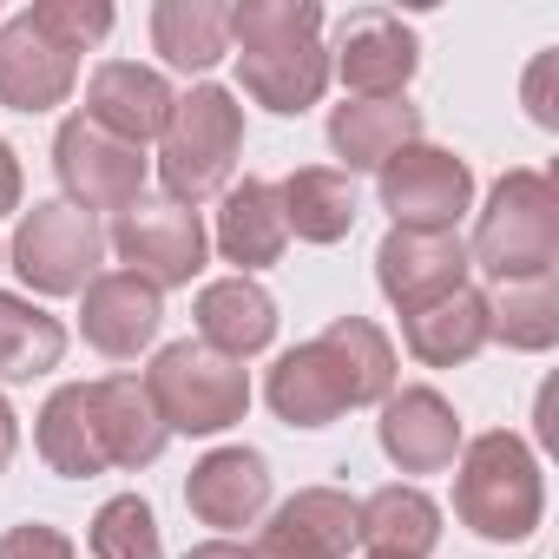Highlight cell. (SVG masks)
Wrapping results in <instances>:
<instances>
[{
	"instance_id": "1",
	"label": "cell",
	"mask_w": 559,
	"mask_h": 559,
	"mask_svg": "<svg viewBox=\"0 0 559 559\" xmlns=\"http://www.w3.org/2000/svg\"><path fill=\"white\" fill-rule=\"evenodd\" d=\"M276 421L290 428H330L343 408H369L395 395V343L369 317H336L323 336L297 343L270 362L263 382Z\"/></svg>"
},
{
	"instance_id": "2",
	"label": "cell",
	"mask_w": 559,
	"mask_h": 559,
	"mask_svg": "<svg viewBox=\"0 0 559 559\" xmlns=\"http://www.w3.org/2000/svg\"><path fill=\"white\" fill-rule=\"evenodd\" d=\"M224 34L237 47V80L270 112H310L330 86L323 53V8L317 0H237L224 14Z\"/></svg>"
},
{
	"instance_id": "3",
	"label": "cell",
	"mask_w": 559,
	"mask_h": 559,
	"mask_svg": "<svg viewBox=\"0 0 559 559\" xmlns=\"http://www.w3.org/2000/svg\"><path fill=\"white\" fill-rule=\"evenodd\" d=\"M454 513L474 539L487 546H520L533 539L539 513H546V480L539 461L520 435L487 428L474 441H461V467H454Z\"/></svg>"
},
{
	"instance_id": "4",
	"label": "cell",
	"mask_w": 559,
	"mask_h": 559,
	"mask_svg": "<svg viewBox=\"0 0 559 559\" xmlns=\"http://www.w3.org/2000/svg\"><path fill=\"white\" fill-rule=\"evenodd\" d=\"M237 152H243V106L224 93V86H191L165 132H158V178H165V198L171 204H204L217 191H230V171H237Z\"/></svg>"
},
{
	"instance_id": "5",
	"label": "cell",
	"mask_w": 559,
	"mask_h": 559,
	"mask_svg": "<svg viewBox=\"0 0 559 559\" xmlns=\"http://www.w3.org/2000/svg\"><path fill=\"white\" fill-rule=\"evenodd\" d=\"M467 263H480L493 284L552 276V263H559V191H552L546 171H507L487 191V211L474 224Z\"/></svg>"
},
{
	"instance_id": "6",
	"label": "cell",
	"mask_w": 559,
	"mask_h": 559,
	"mask_svg": "<svg viewBox=\"0 0 559 559\" xmlns=\"http://www.w3.org/2000/svg\"><path fill=\"white\" fill-rule=\"evenodd\" d=\"M145 395H152L165 435H224L250 408V376H243V362L185 336V343H165L152 356Z\"/></svg>"
},
{
	"instance_id": "7",
	"label": "cell",
	"mask_w": 559,
	"mask_h": 559,
	"mask_svg": "<svg viewBox=\"0 0 559 559\" xmlns=\"http://www.w3.org/2000/svg\"><path fill=\"white\" fill-rule=\"evenodd\" d=\"M99 257H106V230L93 211L67 204V198H47L21 217L14 243H8V263L21 270V284L34 297H80L93 276H99Z\"/></svg>"
},
{
	"instance_id": "8",
	"label": "cell",
	"mask_w": 559,
	"mask_h": 559,
	"mask_svg": "<svg viewBox=\"0 0 559 559\" xmlns=\"http://www.w3.org/2000/svg\"><path fill=\"white\" fill-rule=\"evenodd\" d=\"M106 243L119 250V263L132 276H145L152 290H178L204 270V250H211V230L191 204H171V198H139L112 217Z\"/></svg>"
},
{
	"instance_id": "9",
	"label": "cell",
	"mask_w": 559,
	"mask_h": 559,
	"mask_svg": "<svg viewBox=\"0 0 559 559\" xmlns=\"http://www.w3.org/2000/svg\"><path fill=\"white\" fill-rule=\"evenodd\" d=\"M53 171H60V191H67V204H80V211H126V204H139L145 198V152L139 145H126V139H112V132H99L86 112H73L60 132H53Z\"/></svg>"
},
{
	"instance_id": "10",
	"label": "cell",
	"mask_w": 559,
	"mask_h": 559,
	"mask_svg": "<svg viewBox=\"0 0 559 559\" xmlns=\"http://www.w3.org/2000/svg\"><path fill=\"white\" fill-rule=\"evenodd\" d=\"M376 198L402 230H454L461 211L474 204V171H467V158L415 139L376 171Z\"/></svg>"
},
{
	"instance_id": "11",
	"label": "cell",
	"mask_w": 559,
	"mask_h": 559,
	"mask_svg": "<svg viewBox=\"0 0 559 559\" xmlns=\"http://www.w3.org/2000/svg\"><path fill=\"white\" fill-rule=\"evenodd\" d=\"M421 67V40L408 21H395L389 8H356L343 27H336V53H330V73H343V86L356 99H402L408 80Z\"/></svg>"
},
{
	"instance_id": "12",
	"label": "cell",
	"mask_w": 559,
	"mask_h": 559,
	"mask_svg": "<svg viewBox=\"0 0 559 559\" xmlns=\"http://www.w3.org/2000/svg\"><path fill=\"white\" fill-rule=\"evenodd\" d=\"M467 270L474 263H467L461 230H402V224H389V237L376 243V284L402 317L448 297V290H467Z\"/></svg>"
},
{
	"instance_id": "13",
	"label": "cell",
	"mask_w": 559,
	"mask_h": 559,
	"mask_svg": "<svg viewBox=\"0 0 559 559\" xmlns=\"http://www.w3.org/2000/svg\"><path fill=\"white\" fill-rule=\"evenodd\" d=\"M158 323H165V290H152L132 270H99L80 290V330L106 362H132L139 349H152Z\"/></svg>"
},
{
	"instance_id": "14",
	"label": "cell",
	"mask_w": 559,
	"mask_h": 559,
	"mask_svg": "<svg viewBox=\"0 0 559 559\" xmlns=\"http://www.w3.org/2000/svg\"><path fill=\"white\" fill-rule=\"evenodd\" d=\"M356 546V500L343 487H304L276 507L257 533V559H349Z\"/></svg>"
},
{
	"instance_id": "15",
	"label": "cell",
	"mask_w": 559,
	"mask_h": 559,
	"mask_svg": "<svg viewBox=\"0 0 559 559\" xmlns=\"http://www.w3.org/2000/svg\"><path fill=\"white\" fill-rule=\"evenodd\" d=\"M382 454L402 467V474H448L454 454H461V415L441 389H395L382 402Z\"/></svg>"
},
{
	"instance_id": "16",
	"label": "cell",
	"mask_w": 559,
	"mask_h": 559,
	"mask_svg": "<svg viewBox=\"0 0 559 559\" xmlns=\"http://www.w3.org/2000/svg\"><path fill=\"white\" fill-rule=\"evenodd\" d=\"M171 106H178V93L165 86V73H152L139 60H106L86 80V119L126 145H139V152H145V139L165 132Z\"/></svg>"
},
{
	"instance_id": "17",
	"label": "cell",
	"mask_w": 559,
	"mask_h": 559,
	"mask_svg": "<svg viewBox=\"0 0 559 559\" xmlns=\"http://www.w3.org/2000/svg\"><path fill=\"white\" fill-rule=\"evenodd\" d=\"M80 86V60L53 47L27 14L0 21V106L14 112H53Z\"/></svg>"
},
{
	"instance_id": "18",
	"label": "cell",
	"mask_w": 559,
	"mask_h": 559,
	"mask_svg": "<svg viewBox=\"0 0 559 559\" xmlns=\"http://www.w3.org/2000/svg\"><path fill=\"white\" fill-rule=\"evenodd\" d=\"M185 507L204 526H224V533L257 526L263 507H270V461L257 448H211L185 480Z\"/></svg>"
},
{
	"instance_id": "19",
	"label": "cell",
	"mask_w": 559,
	"mask_h": 559,
	"mask_svg": "<svg viewBox=\"0 0 559 559\" xmlns=\"http://www.w3.org/2000/svg\"><path fill=\"white\" fill-rule=\"evenodd\" d=\"M86 408H93V428H99V448H106V467H152L165 454V421L145 395L139 376H106V382H86Z\"/></svg>"
},
{
	"instance_id": "20",
	"label": "cell",
	"mask_w": 559,
	"mask_h": 559,
	"mask_svg": "<svg viewBox=\"0 0 559 559\" xmlns=\"http://www.w3.org/2000/svg\"><path fill=\"white\" fill-rule=\"evenodd\" d=\"M198 343L243 362V356H263L276 343V304L270 290H257L250 276H217V284L198 290Z\"/></svg>"
},
{
	"instance_id": "21",
	"label": "cell",
	"mask_w": 559,
	"mask_h": 559,
	"mask_svg": "<svg viewBox=\"0 0 559 559\" xmlns=\"http://www.w3.org/2000/svg\"><path fill=\"white\" fill-rule=\"evenodd\" d=\"M415 139H421V112L408 99H343L330 112V152L343 158V178L349 171H382Z\"/></svg>"
},
{
	"instance_id": "22",
	"label": "cell",
	"mask_w": 559,
	"mask_h": 559,
	"mask_svg": "<svg viewBox=\"0 0 559 559\" xmlns=\"http://www.w3.org/2000/svg\"><path fill=\"white\" fill-rule=\"evenodd\" d=\"M290 230H284V204H276V185L270 178H243L224 191V211H217V257L237 263V276L250 270H270L284 257Z\"/></svg>"
},
{
	"instance_id": "23",
	"label": "cell",
	"mask_w": 559,
	"mask_h": 559,
	"mask_svg": "<svg viewBox=\"0 0 559 559\" xmlns=\"http://www.w3.org/2000/svg\"><path fill=\"white\" fill-rule=\"evenodd\" d=\"M402 343L428 369H461L487 349V297L480 290H448L421 310L402 317Z\"/></svg>"
},
{
	"instance_id": "24",
	"label": "cell",
	"mask_w": 559,
	"mask_h": 559,
	"mask_svg": "<svg viewBox=\"0 0 559 559\" xmlns=\"http://www.w3.org/2000/svg\"><path fill=\"white\" fill-rule=\"evenodd\" d=\"M356 539H369V552L389 559H428L441 546V507L421 487H376L369 500H356Z\"/></svg>"
},
{
	"instance_id": "25",
	"label": "cell",
	"mask_w": 559,
	"mask_h": 559,
	"mask_svg": "<svg viewBox=\"0 0 559 559\" xmlns=\"http://www.w3.org/2000/svg\"><path fill=\"white\" fill-rule=\"evenodd\" d=\"M34 448L60 480L106 474V448H99V428H93V408H86V382H60L47 395V408L34 415Z\"/></svg>"
},
{
	"instance_id": "26",
	"label": "cell",
	"mask_w": 559,
	"mask_h": 559,
	"mask_svg": "<svg viewBox=\"0 0 559 559\" xmlns=\"http://www.w3.org/2000/svg\"><path fill=\"white\" fill-rule=\"evenodd\" d=\"M276 204H284V230H297L304 243H343L356 230V185L336 165H304L276 185Z\"/></svg>"
},
{
	"instance_id": "27",
	"label": "cell",
	"mask_w": 559,
	"mask_h": 559,
	"mask_svg": "<svg viewBox=\"0 0 559 559\" xmlns=\"http://www.w3.org/2000/svg\"><path fill=\"white\" fill-rule=\"evenodd\" d=\"M224 0H158L152 8V47L165 67L178 73H211L224 53H230V34H224Z\"/></svg>"
},
{
	"instance_id": "28",
	"label": "cell",
	"mask_w": 559,
	"mask_h": 559,
	"mask_svg": "<svg viewBox=\"0 0 559 559\" xmlns=\"http://www.w3.org/2000/svg\"><path fill=\"white\" fill-rule=\"evenodd\" d=\"M487 343H507L520 356H546L559 343V290H552V276L493 284V297H487Z\"/></svg>"
},
{
	"instance_id": "29",
	"label": "cell",
	"mask_w": 559,
	"mask_h": 559,
	"mask_svg": "<svg viewBox=\"0 0 559 559\" xmlns=\"http://www.w3.org/2000/svg\"><path fill=\"white\" fill-rule=\"evenodd\" d=\"M60 356H67V323L47 317L34 297L0 290V382H34L60 369Z\"/></svg>"
},
{
	"instance_id": "30",
	"label": "cell",
	"mask_w": 559,
	"mask_h": 559,
	"mask_svg": "<svg viewBox=\"0 0 559 559\" xmlns=\"http://www.w3.org/2000/svg\"><path fill=\"white\" fill-rule=\"evenodd\" d=\"M93 559H165L158 513L139 493H112L93 513Z\"/></svg>"
},
{
	"instance_id": "31",
	"label": "cell",
	"mask_w": 559,
	"mask_h": 559,
	"mask_svg": "<svg viewBox=\"0 0 559 559\" xmlns=\"http://www.w3.org/2000/svg\"><path fill=\"white\" fill-rule=\"evenodd\" d=\"M27 21H34L53 47H67L73 60L112 34V8H106V0H34Z\"/></svg>"
},
{
	"instance_id": "32",
	"label": "cell",
	"mask_w": 559,
	"mask_h": 559,
	"mask_svg": "<svg viewBox=\"0 0 559 559\" xmlns=\"http://www.w3.org/2000/svg\"><path fill=\"white\" fill-rule=\"evenodd\" d=\"M0 559H73V539L47 520H27V526L0 533Z\"/></svg>"
},
{
	"instance_id": "33",
	"label": "cell",
	"mask_w": 559,
	"mask_h": 559,
	"mask_svg": "<svg viewBox=\"0 0 559 559\" xmlns=\"http://www.w3.org/2000/svg\"><path fill=\"white\" fill-rule=\"evenodd\" d=\"M546 80H552V53H539V60H533V73H526V106H533V119L552 132V126H559V112L546 106Z\"/></svg>"
},
{
	"instance_id": "34",
	"label": "cell",
	"mask_w": 559,
	"mask_h": 559,
	"mask_svg": "<svg viewBox=\"0 0 559 559\" xmlns=\"http://www.w3.org/2000/svg\"><path fill=\"white\" fill-rule=\"evenodd\" d=\"M21 204V152L0 139V211H14Z\"/></svg>"
},
{
	"instance_id": "35",
	"label": "cell",
	"mask_w": 559,
	"mask_h": 559,
	"mask_svg": "<svg viewBox=\"0 0 559 559\" xmlns=\"http://www.w3.org/2000/svg\"><path fill=\"white\" fill-rule=\"evenodd\" d=\"M14 448H21V415H14V402H8V395H0V474H8Z\"/></svg>"
},
{
	"instance_id": "36",
	"label": "cell",
	"mask_w": 559,
	"mask_h": 559,
	"mask_svg": "<svg viewBox=\"0 0 559 559\" xmlns=\"http://www.w3.org/2000/svg\"><path fill=\"white\" fill-rule=\"evenodd\" d=\"M185 559H257L250 546H237V539H204V546H191Z\"/></svg>"
},
{
	"instance_id": "37",
	"label": "cell",
	"mask_w": 559,
	"mask_h": 559,
	"mask_svg": "<svg viewBox=\"0 0 559 559\" xmlns=\"http://www.w3.org/2000/svg\"><path fill=\"white\" fill-rule=\"evenodd\" d=\"M0 263H8V243H0Z\"/></svg>"
},
{
	"instance_id": "38",
	"label": "cell",
	"mask_w": 559,
	"mask_h": 559,
	"mask_svg": "<svg viewBox=\"0 0 559 559\" xmlns=\"http://www.w3.org/2000/svg\"><path fill=\"white\" fill-rule=\"evenodd\" d=\"M369 559H389V552H369Z\"/></svg>"
}]
</instances>
